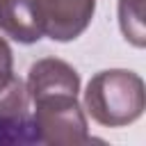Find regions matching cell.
Masks as SVG:
<instances>
[{"label": "cell", "instance_id": "277c9868", "mask_svg": "<svg viewBox=\"0 0 146 146\" xmlns=\"http://www.w3.org/2000/svg\"><path fill=\"white\" fill-rule=\"evenodd\" d=\"M39 144L36 128L30 114V96L25 82L14 78L0 91V146Z\"/></svg>", "mask_w": 146, "mask_h": 146}, {"label": "cell", "instance_id": "52a82bcc", "mask_svg": "<svg viewBox=\"0 0 146 146\" xmlns=\"http://www.w3.org/2000/svg\"><path fill=\"white\" fill-rule=\"evenodd\" d=\"M14 57H11V48L9 43L0 36V91L9 87V82L14 80Z\"/></svg>", "mask_w": 146, "mask_h": 146}, {"label": "cell", "instance_id": "6da1fadb", "mask_svg": "<svg viewBox=\"0 0 146 146\" xmlns=\"http://www.w3.org/2000/svg\"><path fill=\"white\" fill-rule=\"evenodd\" d=\"M89 116L105 128H123L135 123L146 107V87L135 71L110 68L96 73L84 91Z\"/></svg>", "mask_w": 146, "mask_h": 146}, {"label": "cell", "instance_id": "3957f363", "mask_svg": "<svg viewBox=\"0 0 146 146\" xmlns=\"http://www.w3.org/2000/svg\"><path fill=\"white\" fill-rule=\"evenodd\" d=\"M43 36L66 43L78 39L96 14V0H34Z\"/></svg>", "mask_w": 146, "mask_h": 146}, {"label": "cell", "instance_id": "7a4b0ae2", "mask_svg": "<svg viewBox=\"0 0 146 146\" xmlns=\"http://www.w3.org/2000/svg\"><path fill=\"white\" fill-rule=\"evenodd\" d=\"M34 105L32 121L39 144L50 146H84L94 141L87 130L84 112L78 103V91H48L30 98Z\"/></svg>", "mask_w": 146, "mask_h": 146}, {"label": "cell", "instance_id": "5b68a950", "mask_svg": "<svg viewBox=\"0 0 146 146\" xmlns=\"http://www.w3.org/2000/svg\"><path fill=\"white\" fill-rule=\"evenodd\" d=\"M0 32L18 43H36L41 32V21L34 0H0Z\"/></svg>", "mask_w": 146, "mask_h": 146}, {"label": "cell", "instance_id": "8992f818", "mask_svg": "<svg viewBox=\"0 0 146 146\" xmlns=\"http://www.w3.org/2000/svg\"><path fill=\"white\" fill-rule=\"evenodd\" d=\"M144 2L146 0H119V27L123 39L130 41L135 48L146 46Z\"/></svg>", "mask_w": 146, "mask_h": 146}]
</instances>
